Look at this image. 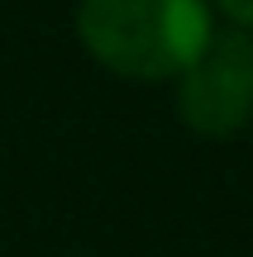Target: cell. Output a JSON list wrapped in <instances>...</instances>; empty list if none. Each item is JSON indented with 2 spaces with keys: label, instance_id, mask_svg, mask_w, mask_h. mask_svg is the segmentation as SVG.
I'll use <instances>...</instances> for the list:
<instances>
[{
  "label": "cell",
  "instance_id": "obj_1",
  "mask_svg": "<svg viewBox=\"0 0 253 257\" xmlns=\"http://www.w3.org/2000/svg\"><path fill=\"white\" fill-rule=\"evenodd\" d=\"M206 0H81L76 38L81 48L124 81L182 76L210 43Z\"/></svg>",
  "mask_w": 253,
  "mask_h": 257
},
{
  "label": "cell",
  "instance_id": "obj_2",
  "mask_svg": "<svg viewBox=\"0 0 253 257\" xmlns=\"http://www.w3.org/2000/svg\"><path fill=\"white\" fill-rule=\"evenodd\" d=\"M177 114L201 138H234L253 124V34H210L201 57L177 76Z\"/></svg>",
  "mask_w": 253,
  "mask_h": 257
},
{
  "label": "cell",
  "instance_id": "obj_3",
  "mask_svg": "<svg viewBox=\"0 0 253 257\" xmlns=\"http://www.w3.org/2000/svg\"><path fill=\"white\" fill-rule=\"evenodd\" d=\"M215 5H220V15H225L234 29H248L253 34V0H215Z\"/></svg>",
  "mask_w": 253,
  "mask_h": 257
}]
</instances>
